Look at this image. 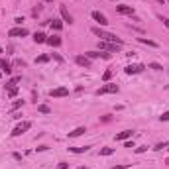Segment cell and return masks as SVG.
I'll return each instance as SVG.
<instances>
[{
    "instance_id": "6da1fadb",
    "label": "cell",
    "mask_w": 169,
    "mask_h": 169,
    "mask_svg": "<svg viewBox=\"0 0 169 169\" xmlns=\"http://www.w3.org/2000/svg\"><path fill=\"white\" fill-rule=\"evenodd\" d=\"M93 32L96 38H100L102 42H110V43H118V45H124V42H122L120 38H116L114 34H110V32H104V30H100V28H93Z\"/></svg>"
},
{
    "instance_id": "7a4b0ae2",
    "label": "cell",
    "mask_w": 169,
    "mask_h": 169,
    "mask_svg": "<svg viewBox=\"0 0 169 169\" xmlns=\"http://www.w3.org/2000/svg\"><path fill=\"white\" fill-rule=\"evenodd\" d=\"M32 128V122L30 120H24V122H20L18 126L12 130V138H18V136H22V134H26L28 130Z\"/></svg>"
},
{
    "instance_id": "3957f363",
    "label": "cell",
    "mask_w": 169,
    "mask_h": 169,
    "mask_svg": "<svg viewBox=\"0 0 169 169\" xmlns=\"http://www.w3.org/2000/svg\"><path fill=\"white\" fill-rule=\"evenodd\" d=\"M118 85L116 83H106L104 86H100V89L96 90V96H100V94H112V93H118Z\"/></svg>"
},
{
    "instance_id": "277c9868",
    "label": "cell",
    "mask_w": 169,
    "mask_h": 169,
    "mask_svg": "<svg viewBox=\"0 0 169 169\" xmlns=\"http://www.w3.org/2000/svg\"><path fill=\"white\" fill-rule=\"evenodd\" d=\"M98 49H104V51H110V53H118L122 49V45L110 43V42H98Z\"/></svg>"
},
{
    "instance_id": "5b68a950",
    "label": "cell",
    "mask_w": 169,
    "mask_h": 169,
    "mask_svg": "<svg viewBox=\"0 0 169 169\" xmlns=\"http://www.w3.org/2000/svg\"><path fill=\"white\" fill-rule=\"evenodd\" d=\"M67 94H69L67 86H57V89L49 90V96H51V98H63V96H67Z\"/></svg>"
},
{
    "instance_id": "8992f818",
    "label": "cell",
    "mask_w": 169,
    "mask_h": 169,
    "mask_svg": "<svg viewBox=\"0 0 169 169\" xmlns=\"http://www.w3.org/2000/svg\"><path fill=\"white\" fill-rule=\"evenodd\" d=\"M144 69H147L144 63H136V65H128L124 71H126V75H138V73L144 71Z\"/></svg>"
},
{
    "instance_id": "52a82bcc",
    "label": "cell",
    "mask_w": 169,
    "mask_h": 169,
    "mask_svg": "<svg viewBox=\"0 0 169 169\" xmlns=\"http://www.w3.org/2000/svg\"><path fill=\"white\" fill-rule=\"evenodd\" d=\"M85 55L89 57L90 61H93V59H98V57H100V59H110V57H112L108 51H86Z\"/></svg>"
},
{
    "instance_id": "ba28073f",
    "label": "cell",
    "mask_w": 169,
    "mask_h": 169,
    "mask_svg": "<svg viewBox=\"0 0 169 169\" xmlns=\"http://www.w3.org/2000/svg\"><path fill=\"white\" fill-rule=\"evenodd\" d=\"M30 34V32L26 30V28H12V30H8V35H10V38H26V35Z\"/></svg>"
},
{
    "instance_id": "9c48e42d",
    "label": "cell",
    "mask_w": 169,
    "mask_h": 169,
    "mask_svg": "<svg viewBox=\"0 0 169 169\" xmlns=\"http://www.w3.org/2000/svg\"><path fill=\"white\" fill-rule=\"evenodd\" d=\"M116 12H118V14H122V16H132V18H134V14H136L134 6H128V4H120V6H116Z\"/></svg>"
},
{
    "instance_id": "30bf717a",
    "label": "cell",
    "mask_w": 169,
    "mask_h": 169,
    "mask_svg": "<svg viewBox=\"0 0 169 169\" xmlns=\"http://www.w3.org/2000/svg\"><path fill=\"white\" fill-rule=\"evenodd\" d=\"M90 16H93V20H94V22H96L98 24V26H108V18H106V16L104 14H100V12H98V10H94L93 12V14H90Z\"/></svg>"
},
{
    "instance_id": "8fae6325",
    "label": "cell",
    "mask_w": 169,
    "mask_h": 169,
    "mask_svg": "<svg viewBox=\"0 0 169 169\" xmlns=\"http://www.w3.org/2000/svg\"><path fill=\"white\" fill-rule=\"evenodd\" d=\"M75 63L79 65V67H85V69H90V59L86 55H75Z\"/></svg>"
},
{
    "instance_id": "7c38bea8",
    "label": "cell",
    "mask_w": 169,
    "mask_h": 169,
    "mask_svg": "<svg viewBox=\"0 0 169 169\" xmlns=\"http://www.w3.org/2000/svg\"><path fill=\"white\" fill-rule=\"evenodd\" d=\"M59 12H61V18H63V22H67V24H73V16L69 14V10L65 8V4H61V6H59Z\"/></svg>"
},
{
    "instance_id": "4fadbf2b",
    "label": "cell",
    "mask_w": 169,
    "mask_h": 169,
    "mask_svg": "<svg viewBox=\"0 0 169 169\" xmlns=\"http://www.w3.org/2000/svg\"><path fill=\"white\" fill-rule=\"evenodd\" d=\"M132 134H134L132 130H124V132H120V134L114 136V140H116V142H126L128 138H132Z\"/></svg>"
},
{
    "instance_id": "5bb4252c",
    "label": "cell",
    "mask_w": 169,
    "mask_h": 169,
    "mask_svg": "<svg viewBox=\"0 0 169 169\" xmlns=\"http://www.w3.org/2000/svg\"><path fill=\"white\" fill-rule=\"evenodd\" d=\"M45 43L51 45V47H59V45H61V38H59V35H49Z\"/></svg>"
},
{
    "instance_id": "9a60e30c",
    "label": "cell",
    "mask_w": 169,
    "mask_h": 169,
    "mask_svg": "<svg viewBox=\"0 0 169 169\" xmlns=\"http://www.w3.org/2000/svg\"><path fill=\"white\" fill-rule=\"evenodd\" d=\"M86 132V128L85 126H79V128H75L73 132H69V138H79V136H83Z\"/></svg>"
},
{
    "instance_id": "2e32d148",
    "label": "cell",
    "mask_w": 169,
    "mask_h": 169,
    "mask_svg": "<svg viewBox=\"0 0 169 169\" xmlns=\"http://www.w3.org/2000/svg\"><path fill=\"white\" fill-rule=\"evenodd\" d=\"M34 42L35 43H45V42H47V35H45L43 32H35V34H34Z\"/></svg>"
},
{
    "instance_id": "e0dca14e",
    "label": "cell",
    "mask_w": 169,
    "mask_h": 169,
    "mask_svg": "<svg viewBox=\"0 0 169 169\" xmlns=\"http://www.w3.org/2000/svg\"><path fill=\"white\" fill-rule=\"evenodd\" d=\"M0 69H2V71L6 73V75H10V73H12V65L8 63L6 59H0Z\"/></svg>"
},
{
    "instance_id": "ac0fdd59",
    "label": "cell",
    "mask_w": 169,
    "mask_h": 169,
    "mask_svg": "<svg viewBox=\"0 0 169 169\" xmlns=\"http://www.w3.org/2000/svg\"><path fill=\"white\" fill-rule=\"evenodd\" d=\"M49 26H51L55 32H61V30H63V22H61V20H49Z\"/></svg>"
},
{
    "instance_id": "d6986e66",
    "label": "cell",
    "mask_w": 169,
    "mask_h": 169,
    "mask_svg": "<svg viewBox=\"0 0 169 169\" xmlns=\"http://www.w3.org/2000/svg\"><path fill=\"white\" fill-rule=\"evenodd\" d=\"M90 147H93V146H79V147H69V150H71L73 154H86Z\"/></svg>"
},
{
    "instance_id": "ffe728a7",
    "label": "cell",
    "mask_w": 169,
    "mask_h": 169,
    "mask_svg": "<svg viewBox=\"0 0 169 169\" xmlns=\"http://www.w3.org/2000/svg\"><path fill=\"white\" fill-rule=\"evenodd\" d=\"M138 42L144 43V45H150V47H159L157 42H151V39H147V38H138Z\"/></svg>"
},
{
    "instance_id": "44dd1931",
    "label": "cell",
    "mask_w": 169,
    "mask_h": 169,
    "mask_svg": "<svg viewBox=\"0 0 169 169\" xmlns=\"http://www.w3.org/2000/svg\"><path fill=\"white\" fill-rule=\"evenodd\" d=\"M38 112H42V114H51V108H49L47 104H38Z\"/></svg>"
},
{
    "instance_id": "7402d4cb",
    "label": "cell",
    "mask_w": 169,
    "mask_h": 169,
    "mask_svg": "<svg viewBox=\"0 0 169 169\" xmlns=\"http://www.w3.org/2000/svg\"><path fill=\"white\" fill-rule=\"evenodd\" d=\"M20 81H22V77H12V79L6 83V89H10V86H16V83H20Z\"/></svg>"
},
{
    "instance_id": "603a6c76",
    "label": "cell",
    "mask_w": 169,
    "mask_h": 169,
    "mask_svg": "<svg viewBox=\"0 0 169 169\" xmlns=\"http://www.w3.org/2000/svg\"><path fill=\"white\" fill-rule=\"evenodd\" d=\"M98 154L104 155V157H106V155H112V154H114V147H102V150L98 151Z\"/></svg>"
},
{
    "instance_id": "cb8c5ba5",
    "label": "cell",
    "mask_w": 169,
    "mask_h": 169,
    "mask_svg": "<svg viewBox=\"0 0 169 169\" xmlns=\"http://www.w3.org/2000/svg\"><path fill=\"white\" fill-rule=\"evenodd\" d=\"M18 86H10V89H8V96H10V98H14L16 96V94H18Z\"/></svg>"
},
{
    "instance_id": "d4e9b609",
    "label": "cell",
    "mask_w": 169,
    "mask_h": 169,
    "mask_svg": "<svg viewBox=\"0 0 169 169\" xmlns=\"http://www.w3.org/2000/svg\"><path fill=\"white\" fill-rule=\"evenodd\" d=\"M112 69H106V71H104V75H102V79H104L106 81V83H108V81H110V77H112Z\"/></svg>"
},
{
    "instance_id": "484cf974",
    "label": "cell",
    "mask_w": 169,
    "mask_h": 169,
    "mask_svg": "<svg viewBox=\"0 0 169 169\" xmlns=\"http://www.w3.org/2000/svg\"><path fill=\"white\" fill-rule=\"evenodd\" d=\"M147 67L154 69V71H163V65H159V63H150Z\"/></svg>"
},
{
    "instance_id": "4316f807",
    "label": "cell",
    "mask_w": 169,
    "mask_h": 169,
    "mask_svg": "<svg viewBox=\"0 0 169 169\" xmlns=\"http://www.w3.org/2000/svg\"><path fill=\"white\" fill-rule=\"evenodd\" d=\"M22 106H24V100H16L14 104H12V110L16 112V110H18V108H22Z\"/></svg>"
},
{
    "instance_id": "83f0119b",
    "label": "cell",
    "mask_w": 169,
    "mask_h": 169,
    "mask_svg": "<svg viewBox=\"0 0 169 169\" xmlns=\"http://www.w3.org/2000/svg\"><path fill=\"white\" fill-rule=\"evenodd\" d=\"M47 61H49V55H39L35 59V63H47Z\"/></svg>"
},
{
    "instance_id": "f1b7e54d",
    "label": "cell",
    "mask_w": 169,
    "mask_h": 169,
    "mask_svg": "<svg viewBox=\"0 0 169 169\" xmlns=\"http://www.w3.org/2000/svg\"><path fill=\"white\" fill-rule=\"evenodd\" d=\"M157 18H159V20H161V22H163V26H165V28H167V30H169V18H167V16H161V14H159V16H157Z\"/></svg>"
},
{
    "instance_id": "f546056e",
    "label": "cell",
    "mask_w": 169,
    "mask_h": 169,
    "mask_svg": "<svg viewBox=\"0 0 169 169\" xmlns=\"http://www.w3.org/2000/svg\"><path fill=\"white\" fill-rule=\"evenodd\" d=\"M51 57H53L55 61H59V63H63V57H61L59 53H51Z\"/></svg>"
},
{
    "instance_id": "4dcf8cb0",
    "label": "cell",
    "mask_w": 169,
    "mask_h": 169,
    "mask_svg": "<svg viewBox=\"0 0 169 169\" xmlns=\"http://www.w3.org/2000/svg\"><path fill=\"white\" fill-rule=\"evenodd\" d=\"M12 157H14L16 161H22V154H18V151H14V154H12Z\"/></svg>"
},
{
    "instance_id": "1f68e13d",
    "label": "cell",
    "mask_w": 169,
    "mask_h": 169,
    "mask_svg": "<svg viewBox=\"0 0 169 169\" xmlns=\"http://www.w3.org/2000/svg\"><path fill=\"white\" fill-rule=\"evenodd\" d=\"M146 150H147V146H140V147H136V154H144Z\"/></svg>"
},
{
    "instance_id": "d6a6232c",
    "label": "cell",
    "mask_w": 169,
    "mask_h": 169,
    "mask_svg": "<svg viewBox=\"0 0 169 169\" xmlns=\"http://www.w3.org/2000/svg\"><path fill=\"white\" fill-rule=\"evenodd\" d=\"M163 147H167V142H161V144H157V146L154 147V150H163Z\"/></svg>"
},
{
    "instance_id": "836d02e7",
    "label": "cell",
    "mask_w": 169,
    "mask_h": 169,
    "mask_svg": "<svg viewBox=\"0 0 169 169\" xmlns=\"http://www.w3.org/2000/svg\"><path fill=\"white\" fill-rule=\"evenodd\" d=\"M57 169H69V163H65V161H61L59 165H57Z\"/></svg>"
},
{
    "instance_id": "e575fe53",
    "label": "cell",
    "mask_w": 169,
    "mask_h": 169,
    "mask_svg": "<svg viewBox=\"0 0 169 169\" xmlns=\"http://www.w3.org/2000/svg\"><path fill=\"white\" fill-rule=\"evenodd\" d=\"M159 118H161L163 122H169V112H163V114H161V116H159Z\"/></svg>"
},
{
    "instance_id": "d590c367",
    "label": "cell",
    "mask_w": 169,
    "mask_h": 169,
    "mask_svg": "<svg viewBox=\"0 0 169 169\" xmlns=\"http://www.w3.org/2000/svg\"><path fill=\"white\" fill-rule=\"evenodd\" d=\"M35 150H38V151H45V150H47V146H38Z\"/></svg>"
},
{
    "instance_id": "8d00e7d4",
    "label": "cell",
    "mask_w": 169,
    "mask_h": 169,
    "mask_svg": "<svg viewBox=\"0 0 169 169\" xmlns=\"http://www.w3.org/2000/svg\"><path fill=\"white\" fill-rule=\"evenodd\" d=\"M43 2H53V0H43Z\"/></svg>"
},
{
    "instance_id": "74e56055",
    "label": "cell",
    "mask_w": 169,
    "mask_h": 169,
    "mask_svg": "<svg viewBox=\"0 0 169 169\" xmlns=\"http://www.w3.org/2000/svg\"><path fill=\"white\" fill-rule=\"evenodd\" d=\"M0 53H2V47H0Z\"/></svg>"
},
{
    "instance_id": "f35d334b",
    "label": "cell",
    "mask_w": 169,
    "mask_h": 169,
    "mask_svg": "<svg viewBox=\"0 0 169 169\" xmlns=\"http://www.w3.org/2000/svg\"><path fill=\"white\" fill-rule=\"evenodd\" d=\"M0 77H2V73H0Z\"/></svg>"
},
{
    "instance_id": "ab89813d",
    "label": "cell",
    "mask_w": 169,
    "mask_h": 169,
    "mask_svg": "<svg viewBox=\"0 0 169 169\" xmlns=\"http://www.w3.org/2000/svg\"><path fill=\"white\" fill-rule=\"evenodd\" d=\"M165 2H169V0H165Z\"/></svg>"
}]
</instances>
